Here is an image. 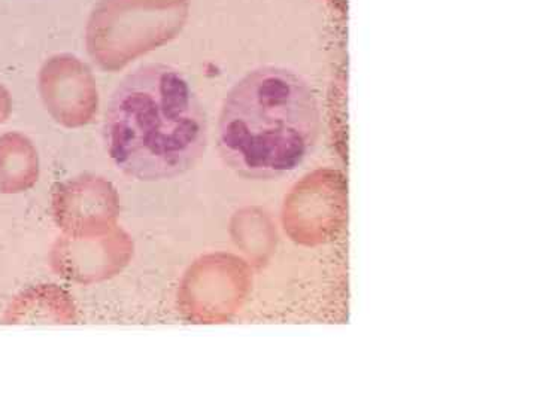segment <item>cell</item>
Masks as SVG:
<instances>
[{"label": "cell", "mask_w": 537, "mask_h": 402, "mask_svg": "<svg viewBox=\"0 0 537 402\" xmlns=\"http://www.w3.org/2000/svg\"><path fill=\"white\" fill-rule=\"evenodd\" d=\"M103 137L118 170L141 182H160L197 164L208 145V121L184 73L151 63L116 85L106 106Z\"/></svg>", "instance_id": "1"}, {"label": "cell", "mask_w": 537, "mask_h": 402, "mask_svg": "<svg viewBox=\"0 0 537 402\" xmlns=\"http://www.w3.org/2000/svg\"><path fill=\"white\" fill-rule=\"evenodd\" d=\"M321 115L309 82L292 69L262 66L227 93L218 118V150L246 179L294 171L314 149Z\"/></svg>", "instance_id": "2"}, {"label": "cell", "mask_w": 537, "mask_h": 402, "mask_svg": "<svg viewBox=\"0 0 537 402\" xmlns=\"http://www.w3.org/2000/svg\"><path fill=\"white\" fill-rule=\"evenodd\" d=\"M188 0H98L85 36L91 57L118 69L176 38L188 18Z\"/></svg>", "instance_id": "3"}, {"label": "cell", "mask_w": 537, "mask_h": 402, "mask_svg": "<svg viewBox=\"0 0 537 402\" xmlns=\"http://www.w3.org/2000/svg\"><path fill=\"white\" fill-rule=\"evenodd\" d=\"M33 164L31 148L18 134H8L0 139V179L6 187L18 185L27 176Z\"/></svg>", "instance_id": "4"}, {"label": "cell", "mask_w": 537, "mask_h": 402, "mask_svg": "<svg viewBox=\"0 0 537 402\" xmlns=\"http://www.w3.org/2000/svg\"><path fill=\"white\" fill-rule=\"evenodd\" d=\"M9 111V97L8 93L0 86V123L3 121V118L8 115Z\"/></svg>", "instance_id": "5"}]
</instances>
